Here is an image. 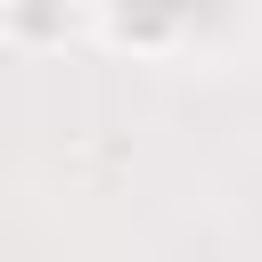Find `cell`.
Masks as SVG:
<instances>
[{
	"mask_svg": "<svg viewBox=\"0 0 262 262\" xmlns=\"http://www.w3.org/2000/svg\"><path fill=\"white\" fill-rule=\"evenodd\" d=\"M82 33V0H0V41L16 49H66Z\"/></svg>",
	"mask_w": 262,
	"mask_h": 262,
	"instance_id": "6da1fadb",
	"label": "cell"
}]
</instances>
